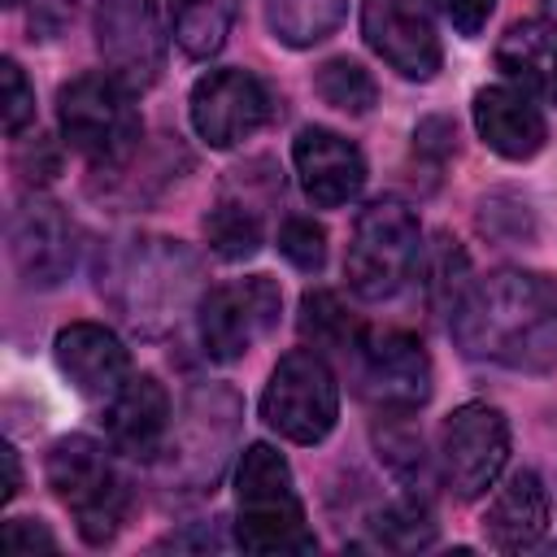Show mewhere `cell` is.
<instances>
[{
	"label": "cell",
	"mask_w": 557,
	"mask_h": 557,
	"mask_svg": "<svg viewBox=\"0 0 557 557\" xmlns=\"http://www.w3.org/2000/svg\"><path fill=\"white\" fill-rule=\"evenodd\" d=\"M440 9H444V17L453 22V30H457V35L474 39V35L487 26V17H492L496 0H440Z\"/></svg>",
	"instance_id": "obj_34"
},
{
	"label": "cell",
	"mask_w": 557,
	"mask_h": 557,
	"mask_svg": "<svg viewBox=\"0 0 557 557\" xmlns=\"http://www.w3.org/2000/svg\"><path fill=\"white\" fill-rule=\"evenodd\" d=\"M361 35L400 78H435L444 48L431 0H361Z\"/></svg>",
	"instance_id": "obj_14"
},
{
	"label": "cell",
	"mask_w": 557,
	"mask_h": 557,
	"mask_svg": "<svg viewBox=\"0 0 557 557\" xmlns=\"http://www.w3.org/2000/svg\"><path fill=\"white\" fill-rule=\"evenodd\" d=\"M370 527H374V540L383 548H396V553H413V548H426L435 540V518L418 492L383 505Z\"/></svg>",
	"instance_id": "obj_28"
},
{
	"label": "cell",
	"mask_w": 557,
	"mask_h": 557,
	"mask_svg": "<svg viewBox=\"0 0 557 557\" xmlns=\"http://www.w3.org/2000/svg\"><path fill=\"white\" fill-rule=\"evenodd\" d=\"M292 161L300 174L305 196L318 209H339L361 196L366 187V157L352 139H344L331 126H305L292 144Z\"/></svg>",
	"instance_id": "obj_17"
},
{
	"label": "cell",
	"mask_w": 557,
	"mask_h": 557,
	"mask_svg": "<svg viewBox=\"0 0 557 557\" xmlns=\"http://www.w3.org/2000/svg\"><path fill=\"white\" fill-rule=\"evenodd\" d=\"M52 496L74 513V527L87 544H109L131 509V487L109 461L104 444L91 435H61L44 457Z\"/></svg>",
	"instance_id": "obj_6"
},
{
	"label": "cell",
	"mask_w": 557,
	"mask_h": 557,
	"mask_svg": "<svg viewBox=\"0 0 557 557\" xmlns=\"http://www.w3.org/2000/svg\"><path fill=\"white\" fill-rule=\"evenodd\" d=\"M187 113H191V131L209 148H235L274 117V96L252 70L222 65L196 78L187 96Z\"/></svg>",
	"instance_id": "obj_12"
},
{
	"label": "cell",
	"mask_w": 557,
	"mask_h": 557,
	"mask_svg": "<svg viewBox=\"0 0 557 557\" xmlns=\"http://www.w3.org/2000/svg\"><path fill=\"white\" fill-rule=\"evenodd\" d=\"M0 83H4V135L17 139L35 117V91H30L22 65L13 57L0 61Z\"/></svg>",
	"instance_id": "obj_31"
},
{
	"label": "cell",
	"mask_w": 557,
	"mask_h": 557,
	"mask_svg": "<svg viewBox=\"0 0 557 557\" xmlns=\"http://www.w3.org/2000/svg\"><path fill=\"white\" fill-rule=\"evenodd\" d=\"M413 148H418V152H431V157H448V152H453V122L426 117V122L413 131Z\"/></svg>",
	"instance_id": "obj_36"
},
{
	"label": "cell",
	"mask_w": 557,
	"mask_h": 557,
	"mask_svg": "<svg viewBox=\"0 0 557 557\" xmlns=\"http://www.w3.org/2000/svg\"><path fill=\"white\" fill-rule=\"evenodd\" d=\"M96 287L109 309L139 335L174 331L205 296L200 261L183 239L126 235L100 252Z\"/></svg>",
	"instance_id": "obj_2"
},
{
	"label": "cell",
	"mask_w": 557,
	"mask_h": 557,
	"mask_svg": "<svg viewBox=\"0 0 557 557\" xmlns=\"http://www.w3.org/2000/svg\"><path fill=\"white\" fill-rule=\"evenodd\" d=\"M278 252L296 270L318 274L326 265V231L313 218H300V213L296 218H283V226H278Z\"/></svg>",
	"instance_id": "obj_30"
},
{
	"label": "cell",
	"mask_w": 557,
	"mask_h": 557,
	"mask_svg": "<svg viewBox=\"0 0 557 557\" xmlns=\"http://www.w3.org/2000/svg\"><path fill=\"white\" fill-rule=\"evenodd\" d=\"M422 265V226L413 218L409 205L383 196L370 200L357 222H352V239L344 252V278L352 287V296L379 305L405 292V283L413 278V270Z\"/></svg>",
	"instance_id": "obj_7"
},
{
	"label": "cell",
	"mask_w": 557,
	"mask_h": 557,
	"mask_svg": "<svg viewBox=\"0 0 557 557\" xmlns=\"http://www.w3.org/2000/svg\"><path fill=\"white\" fill-rule=\"evenodd\" d=\"M496 70L505 74V83L522 87L527 96L557 104V22L553 17L513 22L496 44Z\"/></svg>",
	"instance_id": "obj_22"
},
{
	"label": "cell",
	"mask_w": 557,
	"mask_h": 557,
	"mask_svg": "<svg viewBox=\"0 0 557 557\" xmlns=\"http://www.w3.org/2000/svg\"><path fill=\"white\" fill-rule=\"evenodd\" d=\"M174 409L157 374H131L113 400H104V431L113 453L131 461H157L165 435H170Z\"/></svg>",
	"instance_id": "obj_18"
},
{
	"label": "cell",
	"mask_w": 557,
	"mask_h": 557,
	"mask_svg": "<svg viewBox=\"0 0 557 557\" xmlns=\"http://www.w3.org/2000/svg\"><path fill=\"white\" fill-rule=\"evenodd\" d=\"M383 418H387V426L374 431V444H379V457L387 461V470H392L409 492L431 487V470H426L422 435L405 422L409 413H383Z\"/></svg>",
	"instance_id": "obj_27"
},
{
	"label": "cell",
	"mask_w": 557,
	"mask_h": 557,
	"mask_svg": "<svg viewBox=\"0 0 557 557\" xmlns=\"http://www.w3.org/2000/svg\"><path fill=\"white\" fill-rule=\"evenodd\" d=\"M9 257L22 287H57L61 278H70L78 261L74 218L48 196H26L9 213Z\"/></svg>",
	"instance_id": "obj_15"
},
{
	"label": "cell",
	"mask_w": 557,
	"mask_h": 557,
	"mask_svg": "<svg viewBox=\"0 0 557 557\" xmlns=\"http://www.w3.org/2000/svg\"><path fill=\"white\" fill-rule=\"evenodd\" d=\"M426 296H431V305L448 318L453 313V305L461 300V292L470 287V261H466V252L457 248V239H440V248L426 257Z\"/></svg>",
	"instance_id": "obj_29"
},
{
	"label": "cell",
	"mask_w": 557,
	"mask_h": 557,
	"mask_svg": "<svg viewBox=\"0 0 557 557\" xmlns=\"http://www.w3.org/2000/svg\"><path fill=\"white\" fill-rule=\"evenodd\" d=\"M57 165H61V152H57L44 135H35V144H26V148L17 152V174H22L26 183H48V178L57 174Z\"/></svg>",
	"instance_id": "obj_33"
},
{
	"label": "cell",
	"mask_w": 557,
	"mask_h": 557,
	"mask_svg": "<svg viewBox=\"0 0 557 557\" xmlns=\"http://www.w3.org/2000/svg\"><path fill=\"white\" fill-rule=\"evenodd\" d=\"M548 531V487L535 470H513L483 513V540L496 553H527Z\"/></svg>",
	"instance_id": "obj_20"
},
{
	"label": "cell",
	"mask_w": 557,
	"mask_h": 557,
	"mask_svg": "<svg viewBox=\"0 0 557 557\" xmlns=\"http://www.w3.org/2000/svg\"><path fill=\"white\" fill-rule=\"evenodd\" d=\"M57 126H61V139L78 157H87L100 174L122 170L144 139L135 91L109 70L78 74L57 91Z\"/></svg>",
	"instance_id": "obj_5"
},
{
	"label": "cell",
	"mask_w": 557,
	"mask_h": 557,
	"mask_svg": "<svg viewBox=\"0 0 557 557\" xmlns=\"http://www.w3.org/2000/svg\"><path fill=\"white\" fill-rule=\"evenodd\" d=\"M548 548H553V553H557V540H553V544H548Z\"/></svg>",
	"instance_id": "obj_39"
},
{
	"label": "cell",
	"mask_w": 557,
	"mask_h": 557,
	"mask_svg": "<svg viewBox=\"0 0 557 557\" xmlns=\"http://www.w3.org/2000/svg\"><path fill=\"white\" fill-rule=\"evenodd\" d=\"M448 331L470 361L548 374L557 370V278L522 265L492 270L461 292Z\"/></svg>",
	"instance_id": "obj_1"
},
{
	"label": "cell",
	"mask_w": 557,
	"mask_h": 557,
	"mask_svg": "<svg viewBox=\"0 0 557 557\" xmlns=\"http://www.w3.org/2000/svg\"><path fill=\"white\" fill-rule=\"evenodd\" d=\"M231 544L244 553H313L318 540L305 522L296 479L274 444H248L235 466V522Z\"/></svg>",
	"instance_id": "obj_4"
},
{
	"label": "cell",
	"mask_w": 557,
	"mask_h": 557,
	"mask_svg": "<svg viewBox=\"0 0 557 557\" xmlns=\"http://www.w3.org/2000/svg\"><path fill=\"white\" fill-rule=\"evenodd\" d=\"M0 544H4V553H35V548L57 553V535L39 518H9Z\"/></svg>",
	"instance_id": "obj_32"
},
{
	"label": "cell",
	"mask_w": 557,
	"mask_h": 557,
	"mask_svg": "<svg viewBox=\"0 0 557 557\" xmlns=\"http://www.w3.org/2000/svg\"><path fill=\"white\" fill-rule=\"evenodd\" d=\"M96 48L104 70L144 91L165 70V26L152 0H96Z\"/></svg>",
	"instance_id": "obj_13"
},
{
	"label": "cell",
	"mask_w": 557,
	"mask_h": 557,
	"mask_svg": "<svg viewBox=\"0 0 557 557\" xmlns=\"http://www.w3.org/2000/svg\"><path fill=\"white\" fill-rule=\"evenodd\" d=\"M348 0H265V26L287 48H313L339 30Z\"/></svg>",
	"instance_id": "obj_24"
},
{
	"label": "cell",
	"mask_w": 557,
	"mask_h": 557,
	"mask_svg": "<svg viewBox=\"0 0 557 557\" xmlns=\"http://www.w3.org/2000/svg\"><path fill=\"white\" fill-rule=\"evenodd\" d=\"M470 109H474L479 139L505 161H531L548 139V122H544L535 96H527L513 83L479 87Z\"/></svg>",
	"instance_id": "obj_19"
},
{
	"label": "cell",
	"mask_w": 557,
	"mask_h": 557,
	"mask_svg": "<svg viewBox=\"0 0 557 557\" xmlns=\"http://www.w3.org/2000/svg\"><path fill=\"white\" fill-rule=\"evenodd\" d=\"M252 174L244 178V170H239V178H231L222 191H218V200H213V209L205 213V239H209V252L213 257H222V261H248V257H257V248L265 244V205L274 200L270 191H261V196H252Z\"/></svg>",
	"instance_id": "obj_21"
},
{
	"label": "cell",
	"mask_w": 557,
	"mask_h": 557,
	"mask_svg": "<svg viewBox=\"0 0 557 557\" xmlns=\"http://www.w3.org/2000/svg\"><path fill=\"white\" fill-rule=\"evenodd\" d=\"M300 335L322 357L326 352L348 357L357 348V339H361V326H357V318L344 309V300L331 287H309L300 296Z\"/></svg>",
	"instance_id": "obj_25"
},
{
	"label": "cell",
	"mask_w": 557,
	"mask_h": 557,
	"mask_svg": "<svg viewBox=\"0 0 557 557\" xmlns=\"http://www.w3.org/2000/svg\"><path fill=\"white\" fill-rule=\"evenodd\" d=\"M348 361L357 392L379 413H418L431 400V357L409 331H361Z\"/></svg>",
	"instance_id": "obj_10"
},
{
	"label": "cell",
	"mask_w": 557,
	"mask_h": 557,
	"mask_svg": "<svg viewBox=\"0 0 557 557\" xmlns=\"http://www.w3.org/2000/svg\"><path fill=\"white\" fill-rule=\"evenodd\" d=\"M165 9H170V35L183 48V57L209 61L222 52L235 26L239 0H170Z\"/></svg>",
	"instance_id": "obj_23"
},
{
	"label": "cell",
	"mask_w": 557,
	"mask_h": 557,
	"mask_svg": "<svg viewBox=\"0 0 557 557\" xmlns=\"http://www.w3.org/2000/svg\"><path fill=\"white\" fill-rule=\"evenodd\" d=\"M278 313H283V292L270 274H248V278L205 287L196 305V331H200L205 357L222 366L239 361L261 335L278 326Z\"/></svg>",
	"instance_id": "obj_9"
},
{
	"label": "cell",
	"mask_w": 557,
	"mask_h": 557,
	"mask_svg": "<svg viewBox=\"0 0 557 557\" xmlns=\"http://www.w3.org/2000/svg\"><path fill=\"white\" fill-rule=\"evenodd\" d=\"M57 370L70 379V387L87 400H113L122 383L131 379V352L104 322H70L52 339Z\"/></svg>",
	"instance_id": "obj_16"
},
{
	"label": "cell",
	"mask_w": 557,
	"mask_h": 557,
	"mask_svg": "<svg viewBox=\"0 0 557 557\" xmlns=\"http://www.w3.org/2000/svg\"><path fill=\"white\" fill-rule=\"evenodd\" d=\"M0 461H4V483H0V500L9 505L13 496H17V487H22V461H17V448L4 440L0 444Z\"/></svg>",
	"instance_id": "obj_38"
},
{
	"label": "cell",
	"mask_w": 557,
	"mask_h": 557,
	"mask_svg": "<svg viewBox=\"0 0 557 557\" xmlns=\"http://www.w3.org/2000/svg\"><path fill=\"white\" fill-rule=\"evenodd\" d=\"M161 548H226V535L209 522H200L196 531H174L161 540Z\"/></svg>",
	"instance_id": "obj_37"
},
{
	"label": "cell",
	"mask_w": 557,
	"mask_h": 557,
	"mask_svg": "<svg viewBox=\"0 0 557 557\" xmlns=\"http://www.w3.org/2000/svg\"><path fill=\"white\" fill-rule=\"evenodd\" d=\"M244 400L226 383H196L174 409L170 435L157 453V483L174 496L213 492L231 453L239 448Z\"/></svg>",
	"instance_id": "obj_3"
},
{
	"label": "cell",
	"mask_w": 557,
	"mask_h": 557,
	"mask_svg": "<svg viewBox=\"0 0 557 557\" xmlns=\"http://www.w3.org/2000/svg\"><path fill=\"white\" fill-rule=\"evenodd\" d=\"M509 461V418L487 400L457 405L440 426V474L457 500H479L496 487Z\"/></svg>",
	"instance_id": "obj_11"
},
{
	"label": "cell",
	"mask_w": 557,
	"mask_h": 557,
	"mask_svg": "<svg viewBox=\"0 0 557 557\" xmlns=\"http://www.w3.org/2000/svg\"><path fill=\"white\" fill-rule=\"evenodd\" d=\"M261 422L292 444H322L339 422V383L318 348H292L274 361L261 392Z\"/></svg>",
	"instance_id": "obj_8"
},
{
	"label": "cell",
	"mask_w": 557,
	"mask_h": 557,
	"mask_svg": "<svg viewBox=\"0 0 557 557\" xmlns=\"http://www.w3.org/2000/svg\"><path fill=\"white\" fill-rule=\"evenodd\" d=\"M9 4H17V0H9ZM26 17H30V30L57 35L74 17V0H26Z\"/></svg>",
	"instance_id": "obj_35"
},
{
	"label": "cell",
	"mask_w": 557,
	"mask_h": 557,
	"mask_svg": "<svg viewBox=\"0 0 557 557\" xmlns=\"http://www.w3.org/2000/svg\"><path fill=\"white\" fill-rule=\"evenodd\" d=\"M313 91H318L331 109L352 113V117L370 113L374 100H379V83H374L370 70H366L361 61H352V57H331V61H322L318 74H313Z\"/></svg>",
	"instance_id": "obj_26"
}]
</instances>
